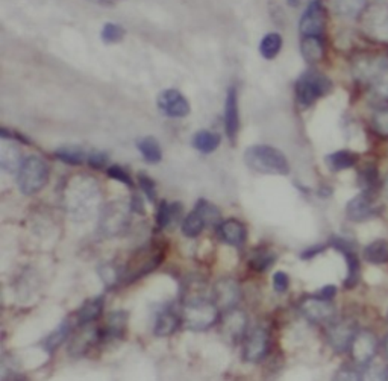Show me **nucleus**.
<instances>
[{
    "instance_id": "nucleus-39",
    "label": "nucleus",
    "mask_w": 388,
    "mask_h": 381,
    "mask_svg": "<svg viewBox=\"0 0 388 381\" xmlns=\"http://www.w3.org/2000/svg\"><path fill=\"white\" fill-rule=\"evenodd\" d=\"M362 381H388V365L372 362L364 367Z\"/></svg>"
},
{
    "instance_id": "nucleus-45",
    "label": "nucleus",
    "mask_w": 388,
    "mask_h": 381,
    "mask_svg": "<svg viewBox=\"0 0 388 381\" xmlns=\"http://www.w3.org/2000/svg\"><path fill=\"white\" fill-rule=\"evenodd\" d=\"M108 175L112 179H115V181L123 182L125 186L132 187V178L129 177V173L123 167H120V166H111V167H108Z\"/></svg>"
},
{
    "instance_id": "nucleus-49",
    "label": "nucleus",
    "mask_w": 388,
    "mask_h": 381,
    "mask_svg": "<svg viewBox=\"0 0 388 381\" xmlns=\"http://www.w3.org/2000/svg\"><path fill=\"white\" fill-rule=\"evenodd\" d=\"M90 2L100 5V6H114L120 2V0H90Z\"/></svg>"
},
{
    "instance_id": "nucleus-1",
    "label": "nucleus",
    "mask_w": 388,
    "mask_h": 381,
    "mask_svg": "<svg viewBox=\"0 0 388 381\" xmlns=\"http://www.w3.org/2000/svg\"><path fill=\"white\" fill-rule=\"evenodd\" d=\"M100 202L98 182L90 177L72 178L64 190V204L75 222H87L96 214Z\"/></svg>"
},
{
    "instance_id": "nucleus-30",
    "label": "nucleus",
    "mask_w": 388,
    "mask_h": 381,
    "mask_svg": "<svg viewBox=\"0 0 388 381\" xmlns=\"http://www.w3.org/2000/svg\"><path fill=\"white\" fill-rule=\"evenodd\" d=\"M126 328H127V313L126 311H123V310L112 311L108 318V327H107L108 338L122 339L125 336Z\"/></svg>"
},
{
    "instance_id": "nucleus-11",
    "label": "nucleus",
    "mask_w": 388,
    "mask_h": 381,
    "mask_svg": "<svg viewBox=\"0 0 388 381\" xmlns=\"http://www.w3.org/2000/svg\"><path fill=\"white\" fill-rule=\"evenodd\" d=\"M268 353V334L258 327L246 334L243 342V360L248 363H260Z\"/></svg>"
},
{
    "instance_id": "nucleus-35",
    "label": "nucleus",
    "mask_w": 388,
    "mask_h": 381,
    "mask_svg": "<svg viewBox=\"0 0 388 381\" xmlns=\"http://www.w3.org/2000/svg\"><path fill=\"white\" fill-rule=\"evenodd\" d=\"M98 273L100 276L102 283L105 286H107L108 288L115 287L117 284H119L125 278L122 269L114 266L112 263H103V264H100V266L98 268Z\"/></svg>"
},
{
    "instance_id": "nucleus-54",
    "label": "nucleus",
    "mask_w": 388,
    "mask_h": 381,
    "mask_svg": "<svg viewBox=\"0 0 388 381\" xmlns=\"http://www.w3.org/2000/svg\"><path fill=\"white\" fill-rule=\"evenodd\" d=\"M387 96H388V90H387Z\"/></svg>"
},
{
    "instance_id": "nucleus-23",
    "label": "nucleus",
    "mask_w": 388,
    "mask_h": 381,
    "mask_svg": "<svg viewBox=\"0 0 388 381\" xmlns=\"http://www.w3.org/2000/svg\"><path fill=\"white\" fill-rule=\"evenodd\" d=\"M300 52L305 61L310 64H317L325 56V43L322 37H303L300 44Z\"/></svg>"
},
{
    "instance_id": "nucleus-25",
    "label": "nucleus",
    "mask_w": 388,
    "mask_h": 381,
    "mask_svg": "<svg viewBox=\"0 0 388 381\" xmlns=\"http://www.w3.org/2000/svg\"><path fill=\"white\" fill-rule=\"evenodd\" d=\"M70 333H72V325H70L68 320H63L60 325H58L49 336L44 338V340L41 342L43 350L47 354H53L58 351V348L68 339Z\"/></svg>"
},
{
    "instance_id": "nucleus-4",
    "label": "nucleus",
    "mask_w": 388,
    "mask_h": 381,
    "mask_svg": "<svg viewBox=\"0 0 388 381\" xmlns=\"http://www.w3.org/2000/svg\"><path fill=\"white\" fill-rule=\"evenodd\" d=\"M332 90L331 79L317 71H307L296 83V99L302 108H310Z\"/></svg>"
},
{
    "instance_id": "nucleus-14",
    "label": "nucleus",
    "mask_w": 388,
    "mask_h": 381,
    "mask_svg": "<svg viewBox=\"0 0 388 381\" xmlns=\"http://www.w3.org/2000/svg\"><path fill=\"white\" fill-rule=\"evenodd\" d=\"M378 214L373 193L361 192L352 198L346 205V216L352 222H366Z\"/></svg>"
},
{
    "instance_id": "nucleus-22",
    "label": "nucleus",
    "mask_w": 388,
    "mask_h": 381,
    "mask_svg": "<svg viewBox=\"0 0 388 381\" xmlns=\"http://www.w3.org/2000/svg\"><path fill=\"white\" fill-rule=\"evenodd\" d=\"M325 163L329 167V170L343 172L355 167V165L358 163V155L355 152L347 151V149H342V151H335L326 155Z\"/></svg>"
},
{
    "instance_id": "nucleus-43",
    "label": "nucleus",
    "mask_w": 388,
    "mask_h": 381,
    "mask_svg": "<svg viewBox=\"0 0 388 381\" xmlns=\"http://www.w3.org/2000/svg\"><path fill=\"white\" fill-rule=\"evenodd\" d=\"M372 26L379 36L388 33V11H379L378 14H374L372 17Z\"/></svg>"
},
{
    "instance_id": "nucleus-40",
    "label": "nucleus",
    "mask_w": 388,
    "mask_h": 381,
    "mask_svg": "<svg viewBox=\"0 0 388 381\" xmlns=\"http://www.w3.org/2000/svg\"><path fill=\"white\" fill-rule=\"evenodd\" d=\"M100 37H102V41L107 44L119 43L125 37V29L120 25H115V23H107V25L102 28Z\"/></svg>"
},
{
    "instance_id": "nucleus-44",
    "label": "nucleus",
    "mask_w": 388,
    "mask_h": 381,
    "mask_svg": "<svg viewBox=\"0 0 388 381\" xmlns=\"http://www.w3.org/2000/svg\"><path fill=\"white\" fill-rule=\"evenodd\" d=\"M290 287V276L284 271H278L273 275V288L276 293H285Z\"/></svg>"
},
{
    "instance_id": "nucleus-41",
    "label": "nucleus",
    "mask_w": 388,
    "mask_h": 381,
    "mask_svg": "<svg viewBox=\"0 0 388 381\" xmlns=\"http://www.w3.org/2000/svg\"><path fill=\"white\" fill-rule=\"evenodd\" d=\"M138 186L141 189V192H143L146 194V198L154 202L155 198H157V184L155 181L152 179L149 175H146V173H138Z\"/></svg>"
},
{
    "instance_id": "nucleus-19",
    "label": "nucleus",
    "mask_w": 388,
    "mask_h": 381,
    "mask_svg": "<svg viewBox=\"0 0 388 381\" xmlns=\"http://www.w3.org/2000/svg\"><path fill=\"white\" fill-rule=\"evenodd\" d=\"M182 318L173 310H161L154 322V334L157 338H169L179 328Z\"/></svg>"
},
{
    "instance_id": "nucleus-17",
    "label": "nucleus",
    "mask_w": 388,
    "mask_h": 381,
    "mask_svg": "<svg viewBox=\"0 0 388 381\" xmlns=\"http://www.w3.org/2000/svg\"><path fill=\"white\" fill-rule=\"evenodd\" d=\"M217 234L223 244L234 248L243 246L246 237H248L244 225L240 221H237V219H228V221H223L221 224H219Z\"/></svg>"
},
{
    "instance_id": "nucleus-12",
    "label": "nucleus",
    "mask_w": 388,
    "mask_h": 381,
    "mask_svg": "<svg viewBox=\"0 0 388 381\" xmlns=\"http://www.w3.org/2000/svg\"><path fill=\"white\" fill-rule=\"evenodd\" d=\"M213 299L217 308L221 313H228L231 310H235L241 299V288L240 284L234 278H221L216 283Z\"/></svg>"
},
{
    "instance_id": "nucleus-21",
    "label": "nucleus",
    "mask_w": 388,
    "mask_h": 381,
    "mask_svg": "<svg viewBox=\"0 0 388 381\" xmlns=\"http://www.w3.org/2000/svg\"><path fill=\"white\" fill-rule=\"evenodd\" d=\"M332 8L337 16L355 20L366 13L367 0H332Z\"/></svg>"
},
{
    "instance_id": "nucleus-10",
    "label": "nucleus",
    "mask_w": 388,
    "mask_h": 381,
    "mask_svg": "<svg viewBox=\"0 0 388 381\" xmlns=\"http://www.w3.org/2000/svg\"><path fill=\"white\" fill-rule=\"evenodd\" d=\"M325 29V8L322 0H311L299 21L302 37H322Z\"/></svg>"
},
{
    "instance_id": "nucleus-34",
    "label": "nucleus",
    "mask_w": 388,
    "mask_h": 381,
    "mask_svg": "<svg viewBox=\"0 0 388 381\" xmlns=\"http://www.w3.org/2000/svg\"><path fill=\"white\" fill-rule=\"evenodd\" d=\"M205 226H206V224L204 222L202 216L199 214L196 210H193L190 214H187L184 217L181 229H182V233H184L185 237L194 239V237H197L199 234L202 233Z\"/></svg>"
},
{
    "instance_id": "nucleus-33",
    "label": "nucleus",
    "mask_w": 388,
    "mask_h": 381,
    "mask_svg": "<svg viewBox=\"0 0 388 381\" xmlns=\"http://www.w3.org/2000/svg\"><path fill=\"white\" fill-rule=\"evenodd\" d=\"M96 338H98V333L94 328H85L84 331H80L73 339L72 345H70V354L73 355L84 354L90 346L96 342Z\"/></svg>"
},
{
    "instance_id": "nucleus-15",
    "label": "nucleus",
    "mask_w": 388,
    "mask_h": 381,
    "mask_svg": "<svg viewBox=\"0 0 388 381\" xmlns=\"http://www.w3.org/2000/svg\"><path fill=\"white\" fill-rule=\"evenodd\" d=\"M246 330H248V318H246L243 311L231 310L228 313H223L220 320V331L221 336L228 342H238L246 336Z\"/></svg>"
},
{
    "instance_id": "nucleus-47",
    "label": "nucleus",
    "mask_w": 388,
    "mask_h": 381,
    "mask_svg": "<svg viewBox=\"0 0 388 381\" xmlns=\"http://www.w3.org/2000/svg\"><path fill=\"white\" fill-rule=\"evenodd\" d=\"M325 248H326L325 245L311 246V248H308V249L302 251V254H300V259H302V260H310V259H314L315 256H319L320 252H323V251H325Z\"/></svg>"
},
{
    "instance_id": "nucleus-48",
    "label": "nucleus",
    "mask_w": 388,
    "mask_h": 381,
    "mask_svg": "<svg viewBox=\"0 0 388 381\" xmlns=\"http://www.w3.org/2000/svg\"><path fill=\"white\" fill-rule=\"evenodd\" d=\"M315 295H317V296H320V298H325V299H329V301H332V299H334L335 295H337V287H335V286H331V284L325 286V287H322L320 291L317 292Z\"/></svg>"
},
{
    "instance_id": "nucleus-27",
    "label": "nucleus",
    "mask_w": 388,
    "mask_h": 381,
    "mask_svg": "<svg viewBox=\"0 0 388 381\" xmlns=\"http://www.w3.org/2000/svg\"><path fill=\"white\" fill-rule=\"evenodd\" d=\"M362 257L370 264L388 263V241L378 239L369 244L362 251Z\"/></svg>"
},
{
    "instance_id": "nucleus-53",
    "label": "nucleus",
    "mask_w": 388,
    "mask_h": 381,
    "mask_svg": "<svg viewBox=\"0 0 388 381\" xmlns=\"http://www.w3.org/2000/svg\"><path fill=\"white\" fill-rule=\"evenodd\" d=\"M287 4H288L291 8H298L299 4H300V0H287Z\"/></svg>"
},
{
    "instance_id": "nucleus-18",
    "label": "nucleus",
    "mask_w": 388,
    "mask_h": 381,
    "mask_svg": "<svg viewBox=\"0 0 388 381\" xmlns=\"http://www.w3.org/2000/svg\"><path fill=\"white\" fill-rule=\"evenodd\" d=\"M23 163L21 154L19 147L14 145V140L2 138V146H0V167L6 173L19 172Z\"/></svg>"
},
{
    "instance_id": "nucleus-2",
    "label": "nucleus",
    "mask_w": 388,
    "mask_h": 381,
    "mask_svg": "<svg viewBox=\"0 0 388 381\" xmlns=\"http://www.w3.org/2000/svg\"><path fill=\"white\" fill-rule=\"evenodd\" d=\"M244 163L264 175H288L290 165L279 149L267 145H255L246 149Z\"/></svg>"
},
{
    "instance_id": "nucleus-52",
    "label": "nucleus",
    "mask_w": 388,
    "mask_h": 381,
    "mask_svg": "<svg viewBox=\"0 0 388 381\" xmlns=\"http://www.w3.org/2000/svg\"><path fill=\"white\" fill-rule=\"evenodd\" d=\"M382 348H384V353H385V357L388 359V334L385 336L384 342H382Z\"/></svg>"
},
{
    "instance_id": "nucleus-50",
    "label": "nucleus",
    "mask_w": 388,
    "mask_h": 381,
    "mask_svg": "<svg viewBox=\"0 0 388 381\" xmlns=\"http://www.w3.org/2000/svg\"><path fill=\"white\" fill-rule=\"evenodd\" d=\"M381 189H382V194L388 199V173L384 177V179L381 182Z\"/></svg>"
},
{
    "instance_id": "nucleus-28",
    "label": "nucleus",
    "mask_w": 388,
    "mask_h": 381,
    "mask_svg": "<svg viewBox=\"0 0 388 381\" xmlns=\"http://www.w3.org/2000/svg\"><path fill=\"white\" fill-rule=\"evenodd\" d=\"M56 158L61 160L63 163L70 165V166H79L87 163L88 160V152H85L84 149H80L78 146H64L60 147L55 152Z\"/></svg>"
},
{
    "instance_id": "nucleus-9",
    "label": "nucleus",
    "mask_w": 388,
    "mask_h": 381,
    "mask_svg": "<svg viewBox=\"0 0 388 381\" xmlns=\"http://www.w3.org/2000/svg\"><path fill=\"white\" fill-rule=\"evenodd\" d=\"M302 316L313 322V324H323V322L332 320L335 315V306L329 299L317 296L315 293L302 299L299 306Z\"/></svg>"
},
{
    "instance_id": "nucleus-6",
    "label": "nucleus",
    "mask_w": 388,
    "mask_h": 381,
    "mask_svg": "<svg viewBox=\"0 0 388 381\" xmlns=\"http://www.w3.org/2000/svg\"><path fill=\"white\" fill-rule=\"evenodd\" d=\"M131 207L123 201H114L105 205L99 217V231L105 237H115L122 234L129 224Z\"/></svg>"
},
{
    "instance_id": "nucleus-51",
    "label": "nucleus",
    "mask_w": 388,
    "mask_h": 381,
    "mask_svg": "<svg viewBox=\"0 0 388 381\" xmlns=\"http://www.w3.org/2000/svg\"><path fill=\"white\" fill-rule=\"evenodd\" d=\"M4 381H28L25 377H20V375H16V374H11L9 377H5Z\"/></svg>"
},
{
    "instance_id": "nucleus-42",
    "label": "nucleus",
    "mask_w": 388,
    "mask_h": 381,
    "mask_svg": "<svg viewBox=\"0 0 388 381\" xmlns=\"http://www.w3.org/2000/svg\"><path fill=\"white\" fill-rule=\"evenodd\" d=\"M332 381H362V374L352 366H342L334 374Z\"/></svg>"
},
{
    "instance_id": "nucleus-5",
    "label": "nucleus",
    "mask_w": 388,
    "mask_h": 381,
    "mask_svg": "<svg viewBox=\"0 0 388 381\" xmlns=\"http://www.w3.org/2000/svg\"><path fill=\"white\" fill-rule=\"evenodd\" d=\"M49 179V167L40 157H26L17 172V186L23 194L38 193Z\"/></svg>"
},
{
    "instance_id": "nucleus-26",
    "label": "nucleus",
    "mask_w": 388,
    "mask_h": 381,
    "mask_svg": "<svg viewBox=\"0 0 388 381\" xmlns=\"http://www.w3.org/2000/svg\"><path fill=\"white\" fill-rule=\"evenodd\" d=\"M137 147L140 154L150 165H157L162 160V149L155 137H141L137 140Z\"/></svg>"
},
{
    "instance_id": "nucleus-3",
    "label": "nucleus",
    "mask_w": 388,
    "mask_h": 381,
    "mask_svg": "<svg viewBox=\"0 0 388 381\" xmlns=\"http://www.w3.org/2000/svg\"><path fill=\"white\" fill-rule=\"evenodd\" d=\"M220 310L209 298L182 303V324L192 331H205L217 324Z\"/></svg>"
},
{
    "instance_id": "nucleus-20",
    "label": "nucleus",
    "mask_w": 388,
    "mask_h": 381,
    "mask_svg": "<svg viewBox=\"0 0 388 381\" xmlns=\"http://www.w3.org/2000/svg\"><path fill=\"white\" fill-rule=\"evenodd\" d=\"M105 306V298L103 296H94L91 299H87V301L82 304V307L78 310L76 313V322L79 327H85L93 324L94 320L99 319L102 315Z\"/></svg>"
},
{
    "instance_id": "nucleus-16",
    "label": "nucleus",
    "mask_w": 388,
    "mask_h": 381,
    "mask_svg": "<svg viewBox=\"0 0 388 381\" xmlns=\"http://www.w3.org/2000/svg\"><path fill=\"white\" fill-rule=\"evenodd\" d=\"M225 130L231 142L237 140L240 131V113H238V93L237 88L231 87L228 90L225 103Z\"/></svg>"
},
{
    "instance_id": "nucleus-24",
    "label": "nucleus",
    "mask_w": 388,
    "mask_h": 381,
    "mask_svg": "<svg viewBox=\"0 0 388 381\" xmlns=\"http://www.w3.org/2000/svg\"><path fill=\"white\" fill-rule=\"evenodd\" d=\"M182 214V207L179 202H166L161 201L157 210V225L159 229H166L172 226Z\"/></svg>"
},
{
    "instance_id": "nucleus-8",
    "label": "nucleus",
    "mask_w": 388,
    "mask_h": 381,
    "mask_svg": "<svg viewBox=\"0 0 388 381\" xmlns=\"http://www.w3.org/2000/svg\"><path fill=\"white\" fill-rule=\"evenodd\" d=\"M378 351H379L378 338L369 330H360L349 353L358 366L366 367L372 362H374V357L378 355Z\"/></svg>"
},
{
    "instance_id": "nucleus-37",
    "label": "nucleus",
    "mask_w": 388,
    "mask_h": 381,
    "mask_svg": "<svg viewBox=\"0 0 388 381\" xmlns=\"http://www.w3.org/2000/svg\"><path fill=\"white\" fill-rule=\"evenodd\" d=\"M372 130L376 135L388 138V107H379L373 111Z\"/></svg>"
},
{
    "instance_id": "nucleus-31",
    "label": "nucleus",
    "mask_w": 388,
    "mask_h": 381,
    "mask_svg": "<svg viewBox=\"0 0 388 381\" xmlns=\"http://www.w3.org/2000/svg\"><path fill=\"white\" fill-rule=\"evenodd\" d=\"M358 182H360L361 192L373 193L376 189H378L379 182H382V181L379 179V172H378V169H376V166L369 165L360 170Z\"/></svg>"
},
{
    "instance_id": "nucleus-46",
    "label": "nucleus",
    "mask_w": 388,
    "mask_h": 381,
    "mask_svg": "<svg viewBox=\"0 0 388 381\" xmlns=\"http://www.w3.org/2000/svg\"><path fill=\"white\" fill-rule=\"evenodd\" d=\"M87 165L91 167V169H103L108 166V155L105 152H100V151H94V152H90L88 154V160H87Z\"/></svg>"
},
{
    "instance_id": "nucleus-32",
    "label": "nucleus",
    "mask_w": 388,
    "mask_h": 381,
    "mask_svg": "<svg viewBox=\"0 0 388 381\" xmlns=\"http://www.w3.org/2000/svg\"><path fill=\"white\" fill-rule=\"evenodd\" d=\"M282 49V37L276 32H270L260 43V53L266 60H275Z\"/></svg>"
},
{
    "instance_id": "nucleus-29",
    "label": "nucleus",
    "mask_w": 388,
    "mask_h": 381,
    "mask_svg": "<svg viewBox=\"0 0 388 381\" xmlns=\"http://www.w3.org/2000/svg\"><path fill=\"white\" fill-rule=\"evenodd\" d=\"M220 145V135L211 131H199L193 137V146L202 154H211L214 152Z\"/></svg>"
},
{
    "instance_id": "nucleus-36",
    "label": "nucleus",
    "mask_w": 388,
    "mask_h": 381,
    "mask_svg": "<svg viewBox=\"0 0 388 381\" xmlns=\"http://www.w3.org/2000/svg\"><path fill=\"white\" fill-rule=\"evenodd\" d=\"M194 210L202 216L204 222L206 224V226H214V225H219V221H220V210L217 209V207L214 204H211L209 201H205V199H199Z\"/></svg>"
},
{
    "instance_id": "nucleus-38",
    "label": "nucleus",
    "mask_w": 388,
    "mask_h": 381,
    "mask_svg": "<svg viewBox=\"0 0 388 381\" xmlns=\"http://www.w3.org/2000/svg\"><path fill=\"white\" fill-rule=\"evenodd\" d=\"M275 261H276V256L272 251H267V249L253 251V256L251 259L252 268L256 269V271H260V272L268 271L270 268L273 266Z\"/></svg>"
},
{
    "instance_id": "nucleus-7",
    "label": "nucleus",
    "mask_w": 388,
    "mask_h": 381,
    "mask_svg": "<svg viewBox=\"0 0 388 381\" xmlns=\"http://www.w3.org/2000/svg\"><path fill=\"white\" fill-rule=\"evenodd\" d=\"M358 325L350 319H342L337 322H331V325L327 327V343L335 353H347L352 348V343L355 340V336L358 333Z\"/></svg>"
},
{
    "instance_id": "nucleus-13",
    "label": "nucleus",
    "mask_w": 388,
    "mask_h": 381,
    "mask_svg": "<svg viewBox=\"0 0 388 381\" xmlns=\"http://www.w3.org/2000/svg\"><path fill=\"white\" fill-rule=\"evenodd\" d=\"M157 105L164 115L172 119H182L190 114V103L181 91L174 88L162 90L157 98Z\"/></svg>"
}]
</instances>
